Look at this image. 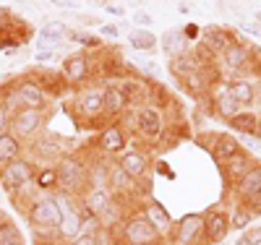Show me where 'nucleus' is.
Returning a JSON list of instances; mask_svg holds the SVG:
<instances>
[{
    "label": "nucleus",
    "mask_w": 261,
    "mask_h": 245,
    "mask_svg": "<svg viewBox=\"0 0 261 245\" xmlns=\"http://www.w3.org/2000/svg\"><path fill=\"white\" fill-rule=\"evenodd\" d=\"M55 175H58V193L79 196L89 188V183H86V165L79 157H60V162L55 165Z\"/></svg>",
    "instance_id": "nucleus-1"
},
{
    "label": "nucleus",
    "mask_w": 261,
    "mask_h": 245,
    "mask_svg": "<svg viewBox=\"0 0 261 245\" xmlns=\"http://www.w3.org/2000/svg\"><path fill=\"white\" fill-rule=\"evenodd\" d=\"M120 235H123L125 245H160L162 242V232L144 216V211L125 216Z\"/></svg>",
    "instance_id": "nucleus-2"
},
{
    "label": "nucleus",
    "mask_w": 261,
    "mask_h": 245,
    "mask_svg": "<svg viewBox=\"0 0 261 245\" xmlns=\"http://www.w3.org/2000/svg\"><path fill=\"white\" fill-rule=\"evenodd\" d=\"M27 219H29V225H32L37 232H58L60 222H63L58 198H55V196L37 198V201L32 204V209L27 211Z\"/></svg>",
    "instance_id": "nucleus-3"
},
{
    "label": "nucleus",
    "mask_w": 261,
    "mask_h": 245,
    "mask_svg": "<svg viewBox=\"0 0 261 245\" xmlns=\"http://www.w3.org/2000/svg\"><path fill=\"white\" fill-rule=\"evenodd\" d=\"M134 125L139 130V136L157 144L162 139V133L167 128V115L162 107H154V104H144V107H136L134 110Z\"/></svg>",
    "instance_id": "nucleus-4"
},
{
    "label": "nucleus",
    "mask_w": 261,
    "mask_h": 245,
    "mask_svg": "<svg viewBox=\"0 0 261 245\" xmlns=\"http://www.w3.org/2000/svg\"><path fill=\"white\" fill-rule=\"evenodd\" d=\"M47 123V113L45 110H34V107H18L11 115V133L18 141H32L37 139L42 128Z\"/></svg>",
    "instance_id": "nucleus-5"
},
{
    "label": "nucleus",
    "mask_w": 261,
    "mask_h": 245,
    "mask_svg": "<svg viewBox=\"0 0 261 245\" xmlns=\"http://www.w3.org/2000/svg\"><path fill=\"white\" fill-rule=\"evenodd\" d=\"M251 47H253V44L238 39L225 55H220V68H222V73H230V76H235V78L253 76V71H251V65H253Z\"/></svg>",
    "instance_id": "nucleus-6"
},
{
    "label": "nucleus",
    "mask_w": 261,
    "mask_h": 245,
    "mask_svg": "<svg viewBox=\"0 0 261 245\" xmlns=\"http://www.w3.org/2000/svg\"><path fill=\"white\" fill-rule=\"evenodd\" d=\"M170 242L172 245H206L204 214H186V216H180L178 225H172Z\"/></svg>",
    "instance_id": "nucleus-7"
},
{
    "label": "nucleus",
    "mask_w": 261,
    "mask_h": 245,
    "mask_svg": "<svg viewBox=\"0 0 261 245\" xmlns=\"http://www.w3.org/2000/svg\"><path fill=\"white\" fill-rule=\"evenodd\" d=\"M34 177H37V167H34V162H27V159H13V162L3 165V170H0V183H3V188L8 193H18Z\"/></svg>",
    "instance_id": "nucleus-8"
},
{
    "label": "nucleus",
    "mask_w": 261,
    "mask_h": 245,
    "mask_svg": "<svg viewBox=\"0 0 261 245\" xmlns=\"http://www.w3.org/2000/svg\"><path fill=\"white\" fill-rule=\"evenodd\" d=\"M73 107H76V113H79L84 120H94V118L105 115V86H99V84H86L81 92L76 94Z\"/></svg>",
    "instance_id": "nucleus-9"
},
{
    "label": "nucleus",
    "mask_w": 261,
    "mask_h": 245,
    "mask_svg": "<svg viewBox=\"0 0 261 245\" xmlns=\"http://www.w3.org/2000/svg\"><path fill=\"white\" fill-rule=\"evenodd\" d=\"M60 73L71 86H86L92 81V58L89 52H73L65 55L60 63Z\"/></svg>",
    "instance_id": "nucleus-10"
},
{
    "label": "nucleus",
    "mask_w": 261,
    "mask_h": 245,
    "mask_svg": "<svg viewBox=\"0 0 261 245\" xmlns=\"http://www.w3.org/2000/svg\"><path fill=\"white\" fill-rule=\"evenodd\" d=\"M209 102H212V115L222 118V120H230L232 115H238L243 110L241 104L232 99V94H230V81L214 84L212 92H209Z\"/></svg>",
    "instance_id": "nucleus-11"
},
{
    "label": "nucleus",
    "mask_w": 261,
    "mask_h": 245,
    "mask_svg": "<svg viewBox=\"0 0 261 245\" xmlns=\"http://www.w3.org/2000/svg\"><path fill=\"white\" fill-rule=\"evenodd\" d=\"M13 92H16V99L21 107H34V110H47V102L50 97L45 94V89H42L34 78H21L13 84Z\"/></svg>",
    "instance_id": "nucleus-12"
},
{
    "label": "nucleus",
    "mask_w": 261,
    "mask_h": 245,
    "mask_svg": "<svg viewBox=\"0 0 261 245\" xmlns=\"http://www.w3.org/2000/svg\"><path fill=\"white\" fill-rule=\"evenodd\" d=\"M230 230H232L230 227V216L222 209H209L204 214V237H206V245L222 242Z\"/></svg>",
    "instance_id": "nucleus-13"
},
{
    "label": "nucleus",
    "mask_w": 261,
    "mask_h": 245,
    "mask_svg": "<svg viewBox=\"0 0 261 245\" xmlns=\"http://www.w3.org/2000/svg\"><path fill=\"white\" fill-rule=\"evenodd\" d=\"M128 144V133L120 123H110V125H105L102 133L97 136V149L102 154H123Z\"/></svg>",
    "instance_id": "nucleus-14"
},
{
    "label": "nucleus",
    "mask_w": 261,
    "mask_h": 245,
    "mask_svg": "<svg viewBox=\"0 0 261 245\" xmlns=\"http://www.w3.org/2000/svg\"><path fill=\"white\" fill-rule=\"evenodd\" d=\"M201 42L206 44V47L217 58H220V55H225L232 44L238 42V37L230 29H225V26H206V29H201Z\"/></svg>",
    "instance_id": "nucleus-15"
},
{
    "label": "nucleus",
    "mask_w": 261,
    "mask_h": 245,
    "mask_svg": "<svg viewBox=\"0 0 261 245\" xmlns=\"http://www.w3.org/2000/svg\"><path fill=\"white\" fill-rule=\"evenodd\" d=\"M110 204H113V190L110 188H86L84 196H81L84 214H92V216H99Z\"/></svg>",
    "instance_id": "nucleus-16"
},
{
    "label": "nucleus",
    "mask_w": 261,
    "mask_h": 245,
    "mask_svg": "<svg viewBox=\"0 0 261 245\" xmlns=\"http://www.w3.org/2000/svg\"><path fill=\"white\" fill-rule=\"evenodd\" d=\"M118 165L134 177V180H141V177H146L149 172V154L141 151V149H130V151H123Z\"/></svg>",
    "instance_id": "nucleus-17"
},
{
    "label": "nucleus",
    "mask_w": 261,
    "mask_h": 245,
    "mask_svg": "<svg viewBox=\"0 0 261 245\" xmlns=\"http://www.w3.org/2000/svg\"><path fill=\"white\" fill-rule=\"evenodd\" d=\"M32 78L45 89V94L50 97H63L68 89H73L68 81H65V76L63 73H58V71H53V68H47V71H37V73H32Z\"/></svg>",
    "instance_id": "nucleus-18"
},
{
    "label": "nucleus",
    "mask_w": 261,
    "mask_h": 245,
    "mask_svg": "<svg viewBox=\"0 0 261 245\" xmlns=\"http://www.w3.org/2000/svg\"><path fill=\"white\" fill-rule=\"evenodd\" d=\"M243 149H241V141H238L235 136H230V133H217V139H214V146H212V157L217 165H225L230 162L232 157H238Z\"/></svg>",
    "instance_id": "nucleus-19"
},
{
    "label": "nucleus",
    "mask_w": 261,
    "mask_h": 245,
    "mask_svg": "<svg viewBox=\"0 0 261 245\" xmlns=\"http://www.w3.org/2000/svg\"><path fill=\"white\" fill-rule=\"evenodd\" d=\"M256 162L248 157V154L246 151H241V154H238V157H232L230 162H225L222 165V175H225V180H227V185H238V183H241L243 180V177L248 175V170L253 167Z\"/></svg>",
    "instance_id": "nucleus-20"
},
{
    "label": "nucleus",
    "mask_w": 261,
    "mask_h": 245,
    "mask_svg": "<svg viewBox=\"0 0 261 245\" xmlns=\"http://www.w3.org/2000/svg\"><path fill=\"white\" fill-rule=\"evenodd\" d=\"M130 110L128 99L115 84H105V118H123Z\"/></svg>",
    "instance_id": "nucleus-21"
},
{
    "label": "nucleus",
    "mask_w": 261,
    "mask_h": 245,
    "mask_svg": "<svg viewBox=\"0 0 261 245\" xmlns=\"http://www.w3.org/2000/svg\"><path fill=\"white\" fill-rule=\"evenodd\" d=\"M160 44H162V52L172 60L183 52H188V37L183 34V29H167L162 37H160Z\"/></svg>",
    "instance_id": "nucleus-22"
},
{
    "label": "nucleus",
    "mask_w": 261,
    "mask_h": 245,
    "mask_svg": "<svg viewBox=\"0 0 261 245\" xmlns=\"http://www.w3.org/2000/svg\"><path fill=\"white\" fill-rule=\"evenodd\" d=\"M134 185H136L134 177H130L118 162H113L110 165V183H107V188H110L115 196H125V193L134 196Z\"/></svg>",
    "instance_id": "nucleus-23"
},
{
    "label": "nucleus",
    "mask_w": 261,
    "mask_h": 245,
    "mask_svg": "<svg viewBox=\"0 0 261 245\" xmlns=\"http://www.w3.org/2000/svg\"><path fill=\"white\" fill-rule=\"evenodd\" d=\"M227 125L238 133H248V136H258V125H261V118L251 110H241L238 115H232L227 120Z\"/></svg>",
    "instance_id": "nucleus-24"
},
{
    "label": "nucleus",
    "mask_w": 261,
    "mask_h": 245,
    "mask_svg": "<svg viewBox=\"0 0 261 245\" xmlns=\"http://www.w3.org/2000/svg\"><path fill=\"white\" fill-rule=\"evenodd\" d=\"M29 151L34 154L37 159H42V162H53V159L60 157V149H58V144H55L50 136H37V139H32V141H29Z\"/></svg>",
    "instance_id": "nucleus-25"
},
{
    "label": "nucleus",
    "mask_w": 261,
    "mask_h": 245,
    "mask_svg": "<svg viewBox=\"0 0 261 245\" xmlns=\"http://www.w3.org/2000/svg\"><path fill=\"white\" fill-rule=\"evenodd\" d=\"M230 94H232V99L241 104L243 110H248V107L256 102V89H253V84L246 81V78H232V81H230Z\"/></svg>",
    "instance_id": "nucleus-26"
},
{
    "label": "nucleus",
    "mask_w": 261,
    "mask_h": 245,
    "mask_svg": "<svg viewBox=\"0 0 261 245\" xmlns=\"http://www.w3.org/2000/svg\"><path fill=\"white\" fill-rule=\"evenodd\" d=\"M21 151H24V146H21V141L11 130L0 133V167L13 162V159H21Z\"/></svg>",
    "instance_id": "nucleus-27"
},
{
    "label": "nucleus",
    "mask_w": 261,
    "mask_h": 245,
    "mask_svg": "<svg viewBox=\"0 0 261 245\" xmlns=\"http://www.w3.org/2000/svg\"><path fill=\"white\" fill-rule=\"evenodd\" d=\"M144 216L154 225L160 232H167V230H172V216L167 214V209L160 204V201H149L146 206H144Z\"/></svg>",
    "instance_id": "nucleus-28"
},
{
    "label": "nucleus",
    "mask_w": 261,
    "mask_h": 245,
    "mask_svg": "<svg viewBox=\"0 0 261 245\" xmlns=\"http://www.w3.org/2000/svg\"><path fill=\"white\" fill-rule=\"evenodd\" d=\"M128 44L134 50H154L157 47V34L154 32H149V29H134L128 34Z\"/></svg>",
    "instance_id": "nucleus-29"
},
{
    "label": "nucleus",
    "mask_w": 261,
    "mask_h": 245,
    "mask_svg": "<svg viewBox=\"0 0 261 245\" xmlns=\"http://www.w3.org/2000/svg\"><path fill=\"white\" fill-rule=\"evenodd\" d=\"M193 71H201V68H199V63H196V58L191 55V50L170 60V73H172V76H178V78H180V76L193 73Z\"/></svg>",
    "instance_id": "nucleus-30"
},
{
    "label": "nucleus",
    "mask_w": 261,
    "mask_h": 245,
    "mask_svg": "<svg viewBox=\"0 0 261 245\" xmlns=\"http://www.w3.org/2000/svg\"><path fill=\"white\" fill-rule=\"evenodd\" d=\"M191 55L196 58V63H199V68H201V71H204V68H212V65H220V58H217L201 39L191 47Z\"/></svg>",
    "instance_id": "nucleus-31"
},
{
    "label": "nucleus",
    "mask_w": 261,
    "mask_h": 245,
    "mask_svg": "<svg viewBox=\"0 0 261 245\" xmlns=\"http://www.w3.org/2000/svg\"><path fill=\"white\" fill-rule=\"evenodd\" d=\"M0 245H24V235L18 232L11 219L0 222Z\"/></svg>",
    "instance_id": "nucleus-32"
},
{
    "label": "nucleus",
    "mask_w": 261,
    "mask_h": 245,
    "mask_svg": "<svg viewBox=\"0 0 261 245\" xmlns=\"http://www.w3.org/2000/svg\"><path fill=\"white\" fill-rule=\"evenodd\" d=\"M34 183H37V188H42V190H58V175H55V167L37 170Z\"/></svg>",
    "instance_id": "nucleus-33"
},
{
    "label": "nucleus",
    "mask_w": 261,
    "mask_h": 245,
    "mask_svg": "<svg viewBox=\"0 0 261 245\" xmlns=\"http://www.w3.org/2000/svg\"><path fill=\"white\" fill-rule=\"evenodd\" d=\"M251 219H253V214H251L246 206H238V209L232 211V216H230V227L238 230V232H246L248 225H251Z\"/></svg>",
    "instance_id": "nucleus-34"
},
{
    "label": "nucleus",
    "mask_w": 261,
    "mask_h": 245,
    "mask_svg": "<svg viewBox=\"0 0 261 245\" xmlns=\"http://www.w3.org/2000/svg\"><path fill=\"white\" fill-rule=\"evenodd\" d=\"M68 37H71V42L81 44L84 50H92V47H94V50H99V47H102V39H99V37H89V34H79V32H73V34L68 32Z\"/></svg>",
    "instance_id": "nucleus-35"
},
{
    "label": "nucleus",
    "mask_w": 261,
    "mask_h": 245,
    "mask_svg": "<svg viewBox=\"0 0 261 245\" xmlns=\"http://www.w3.org/2000/svg\"><path fill=\"white\" fill-rule=\"evenodd\" d=\"M42 32L55 37V39H65V37H68V26H65L63 21H50L47 26H42Z\"/></svg>",
    "instance_id": "nucleus-36"
},
{
    "label": "nucleus",
    "mask_w": 261,
    "mask_h": 245,
    "mask_svg": "<svg viewBox=\"0 0 261 245\" xmlns=\"http://www.w3.org/2000/svg\"><path fill=\"white\" fill-rule=\"evenodd\" d=\"M102 232V230H99ZM97 232V235H99ZM97 235H86V232H81V235H76L73 240H68V245H97Z\"/></svg>",
    "instance_id": "nucleus-37"
},
{
    "label": "nucleus",
    "mask_w": 261,
    "mask_h": 245,
    "mask_svg": "<svg viewBox=\"0 0 261 245\" xmlns=\"http://www.w3.org/2000/svg\"><path fill=\"white\" fill-rule=\"evenodd\" d=\"M151 21H154V18H151L146 11H136V13H134V24H136L139 29H149Z\"/></svg>",
    "instance_id": "nucleus-38"
},
{
    "label": "nucleus",
    "mask_w": 261,
    "mask_h": 245,
    "mask_svg": "<svg viewBox=\"0 0 261 245\" xmlns=\"http://www.w3.org/2000/svg\"><path fill=\"white\" fill-rule=\"evenodd\" d=\"M11 125V110L3 104V99H0V133H6Z\"/></svg>",
    "instance_id": "nucleus-39"
},
{
    "label": "nucleus",
    "mask_w": 261,
    "mask_h": 245,
    "mask_svg": "<svg viewBox=\"0 0 261 245\" xmlns=\"http://www.w3.org/2000/svg\"><path fill=\"white\" fill-rule=\"evenodd\" d=\"M99 34L107 39H115V37H120V24H105V26H99Z\"/></svg>",
    "instance_id": "nucleus-40"
},
{
    "label": "nucleus",
    "mask_w": 261,
    "mask_h": 245,
    "mask_svg": "<svg viewBox=\"0 0 261 245\" xmlns=\"http://www.w3.org/2000/svg\"><path fill=\"white\" fill-rule=\"evenodd\" d=\"M241 32H243V34H251L253 39H261V26H256V24H246V21H243Z\"/></svg>",
    "instance_id": "nucleus-41"
},
{
    "label": "nucleus",
    "mask_w": 261,
    "mask_h": 245,
    "mask_svg": "<svg viewBox=\"0 0 261 245\" xmlns=\"http://www.w3.org/2000/svg\"><path fill=\"white\" fill-rule=\"evenodd\" d=\"M243 235L248 237L251 245H261V227H256V230H246Z\"/></svg>",
    "instance_id": "nucleus-42"
},
{
    "label": "nucleus",
    "mask_w": 261,
    "mask_h": 245,
    "mask_svg": "<svg viewBox=\"0 0 261 245\" xmlns=\"http://www.w3.org/2000/svg\"><path fill=\"white\" fill-rule=\"evenodd\" d=\"M53 6H58V8H73L76 6V0H50Z\"/></svg>",
    "instance_id": "nucleus-43"
},
{
    "label": "nucleus",
    "mask_w": 261,
    "mask_h": 245,
    "mask_svg": "<svg viewBox=\"0 0 261 245\" xmlns=\"http://www.w3.org/2000/svg\"><path fill=\"white\" fill-rule=\"evenodd\" d=\"M110 242H113L110 232H99V235H97V245H110Z\"/></svg>",
    "instance_id": "nucleus-44"
},
{
    "label": "nucleus",
    "mask_w": 261,
    "mask_h": 245,
    "mask_svg": "<svg viewBox=\"0 0 261 245\" xmlns=\"http://www.w3.org/2000/svg\"><path fill=\"white\" fill-rule=\"evenodd\" d=\"M53 58H60V55H55V52H37V63H47Z\"/></svg>",
    "instance_id": "nucleus-45"
},
{
    "label": "nucleus",
    "mask_w": 261,
    "mask_h": 245,
    "mask_svg": "<svg viewBox=\"0 0 261 245\" xmlns=\"http://www.w3.org/2000/svg\"><path fill=\"white\" fill-rule=\"evenodd\" d=\"M105 11H107V13H113V16H123V8H120V6H113V3H107Z\"/></svg>",
    "instance_id": "nucleus-46"
},
{
    "label": "nucleus",
    "mask_w": 261,
    "mask_h": 245,
    "mask_svg": "<svg viewBox=\"0 0 261 245\" xmlns=\"http://www.w3.org/2000/svg\"><path fill=\"white\" fill-rule=\"evenodd\" d=\"M235 245H251V242H248V237H246V235H241V237H238V242H235Z\"/></svg>",
    "instance_id": "nucleus-47"
},
{
    "label": "nucleus",
    "mask_w": 261,
    "mask_h": 245,
    "mask_svg": "<svg viewBox=\"0 0 261 245\" xmlns=\"http://www.w3.org/2000/svg\"><path fill=\"white\" fill-rule=\"evenodd\" d=\"M256 21H258V24H261V11H258V13H256Z\"/></svg>",
    "instance_id": "nucleus-48"
},
{
    "label": "nucleus",
    "mask_w": 261,
    "mask_h": 245,
    "mask_svg": "<svg viewBox=\"0 0 261 245\" xmlns=\"http://www.w3.org/2000/svg\"><path fill=\"white\" fill-rule=\"evenodd\" d=\"M3 219H8V216H6V214H3V211H0V222H3Z\"/></svg>",
    "instance_id": "nucleus-49"
},
{
    "label": "nucleus",
    "mask_w": 261,
    "mask_h": 245,
    "mask_svg": "<svg viewBox=\"0 0 261 245\" xmlns=\"http://www.w3.org/2000/svg\"><path fill=\"white\" fill-rule=\"evenodd\" d=\"M76 3H79V0H76ZM81 3H94V0H81Z\"/></svg>",
    "instance_id": "nucleus-50"
}]
</instances>
